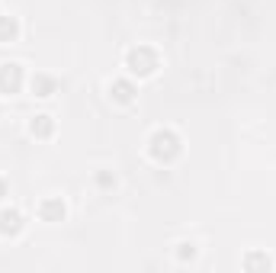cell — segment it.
<instances>
[{
	"label": "cell",
	"mask_w": 276,
	"mask_h": 273,
	"mask_svg": "<svg viewBox=\"0 0 276 273\" xmlns=\"http://www.w3.org/2000/svg\"><path fill=\"white\" fill-rule=\"evenodd\" d=\"M116 100H119V103H129L132 100V87L129 84H116Z\"/></svg>",
	"instance_id": "6da1fadb"
}]
</instances>
